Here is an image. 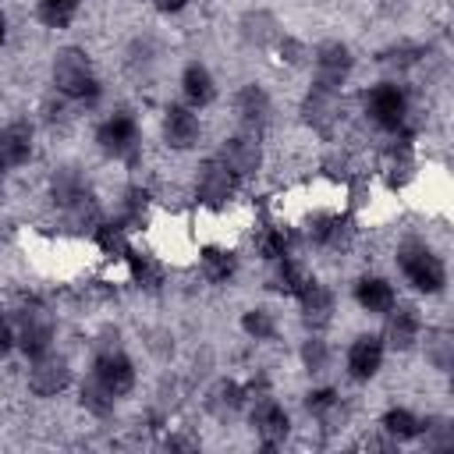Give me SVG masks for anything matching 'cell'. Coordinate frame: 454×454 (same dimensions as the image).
<instances>
[{
  "instance_id": "f546056e",
  "label": "cell",
  "mask_w": 454,
  "mask_h": 454,
  "mask_svg": "<svg viewBox=\"0 0 454 454\" xmlns=\"http://www.w3.org/2000/svg\"><path fill=\"white\" fill-rule=\"evenodd\" d=\"M238 326H241V333H245L248 340H255V344H266V340H273V337L280 333V323H277V316H273L266 305L245 309Z\"/></svg>"
},
{
  "instance_id": "8fae6325",
  "label": "cell",
  "mask_w": 454,
  "mask_h": 454,
  "mask_svg": "<svg viewBox=\"0 0 454 454\" xmlns=\"http://www.w3.org/2000/svg\"><path fill=\"white\" fill-rule=\"evenodd\" d=\"M160 138L170 153H192L202 142L199 110H192L188 103H167L160 114Z\"/></svg>"
},
{
  "instance_id": "603a6c76",
  "label": "cell",
  "mask_w": 454,
  "mask_h": 454,
  "mask_svg": "<svg viewBox=\"0 0 454 454\" xmlns=\"http://www.w3.org/2000/svg\"><path fill=\"white\" fill-rule=\"evenodd\" d=\"M238 270H241V262H238L234 248H223V245H202L199 248V273L206 284L223 287L238 277Z\"/></svg>"
},
{
  "instance_id": "9a60e30c",
  "label": "cell",
  "mask_w": 454,
  "mask_h": 454,
  "mask_svg": "<svg viewBox=\"0 0 454 454\" xmlns=\"http://www.w3.org/2000/svg\"><path fill=\"white\" fill-rule=\"evenodd\" d=\"M216 156L245 181V177H252V174H259L262 170V142H259V131H248V128H241V131H234V135H227L223 142H220V149H216Z\"/></svg>"
},
{
  "instance_id": "ba28073f",
  "label": "cell",
  "mask_w": 454,
  "mask_h": 454,
  "mask_svg": "<svg viewBox=\"0 0 454 454\" xmlns=\"http://www.w3.org/2000/svg\"><path fill=\"white\" fill-rule=\"evenodd\" d=\"M238 188H241V177H238L220 156H206V160L195 167L192 192H195V202H199L202 209H213V213L227 209V206L234 202Z\"/></svg>"
},
{
  "instance_id": "ab89813d",
  "label": "cell",
  "mask_w": 454,
  "mask_h": 454,
  "mask_svg": "<svg viewBox=\"0 0 454 454\" xmlns=\"http://www.w3.org/2000/svg\"><path fill=\"white\" fill-rule=\"evenodd\" d=\"M188 4H192V0H149V7H153L156 14H163V18H174V14H181Z\"/></svg>"
},
{
  "instance_id": "1f68e13d",
  "label": "cell",
  "mask_w": 454,
  "mask_h": 454,
  "mask_svg": "<svg viewBox=\"0 0 454 454\" xmlns=\"http://www.w3.org/2000/svg\"><path fill=\"white\" fill-rule=\"evenodd\" d=\"M124 262H128V273H131V280H135L138 287L156 291V287L163 284V266H160L153 255H145V252H138V248H128Z\"/></svg>"
},
{
  "instance_id": "83f0119b",
  "label": "cell",
  "mask_w": 454,
  "mask_h": 454,
  "mask_svg": "<svg viewBox=\"0 0 454 454\" xmlns=\"http://www.w3.org/2000/svg\"><path fill=\"white\" fill-rule=\"evenodd\" d=\"M422 351H426V362L436 369V372H450L454 365V333L447 326H433V330H422Z\"/></svg>"
},
{
  "instance_id": "60d3db41",
  "label": "cell",
  "mask_w": 454,
  "mask_h": 454,
  "mask_svg": "<svg viewBox=\"0 0 454 454\" xmlns=\"http://www.w3.org/2000/svg\"><path fill=\"white\" fill-rule=\"evenodd\" d=\"M7 35H11V18H7V11L0 7V50L7 46Z\"/></svg>"
},
{
  "instance_id": "7c38bea8",
  "label": "cell",
  "mask_w": 454,
  "mask_h": 454,
  "mask_svg": "<svg viewBox=\"0 0 454 454\" xmlns=\"http://www.w3.org/2000/svg\"><path fill=\"white\" fill-rule=\"evenodd\" d=\"M422 330H426V319H422V312H419V305H411V301H394L390 305V312H383V344H387V351H411V348H419V340H422Z\"/></svg>"
},
{
  "instance_id": "4fadbf2b",
  "label": "cell",
  "mask_w": 454,
  "mask_h": 454,
  "mask_svg": "<svg viewBox=\"0 0 454 454\" xmlns=\"http://www.w3.org/2000/svg\"><path fill=\"white\" fill-rule=\"evenodd\" d=\"M387 344L380 333H355L344 348V372L351 383H372L383 372Z\"/></svg>"
},
{
  "instance_id": "8d00e7d4",
  "label": "cell",
  "mask_w": 454,
  "mask_h": 454,
  "mask_svg": "<svg viewBox=\"0 0 454 454\" xmlns=\"http://www.w3.org/2000/svg\"><path fill=\"white\" fill-rule=\"evenodd\" d=\"M419 440H422L429 450H450V447H454V426H450V419H447V415H429V419H422Z\"/></svg>"
},
{
  "instance_id": "d4e9b609",
  "label": "cell",
  "mask_w": 454,
  "mask_h": 454,
  "mask_svg": "<svg viewBox=\"0 0 454 454\" xmlns=\"http://www.w3.org/2000/svg\"><path fill=\"white\" fill-rule=\"evenodd\" d=\"M380 433H383L390 443H415L419 433H422V415H415V411L404 408V404H390V408L380 415Z\"/></svg>"
},
{
  "instance_id": "6da1fadb",
  "label": "cell",
  "mask_w": 454,
  "mask_h": 454,
  "mask_svg": "<svg viewBox=\"0 0 454 454\" xmlns=\"http://www.w3.org/2000/svg\"><path fill=\"white\" fill-rule=\"evenodd\" d=\"M50 85L57 96H64L71 106L92 110L103 99V82L96 74L92 57L82 46H60L50 60Z\"/></svg>"
},
{
  "instance_id": "cb8c5ba5",
  "label": "cell",
  "mask_w": 454,
  "mask_h": 454,
  "mask_svg": "<svg viewBox=\"0 0 454 454\" xmlns=\"http://www.w3.org/2000/svg\"><path fill=\"white\" fill-rule=\"evenodd\" d=\"M309 280H312V273L294 255H280V259L270 262V287L277 294H284V298H298Z\"/></svg>"
},
{
  "instance_id": "30bf717a",
  "label": "cell",
  "mask_w": 454,
  "mask_h": 454,
  "mask_svg": "<svg viewBox=\"0 0 454 454\" xmlns=\"http://www.w3.org/2000/svg\"><path fill=\"white\" fill-rule=\"evenodd\" d=\"M248 426L255 429V436H259V443L262 447H280L287 436H291V411L270 394V390H262V394H255V397H248Z\"/></svg>"
},
{
  "instance_id": "484cf974",
  "label": "cell",
  "mask_w": 454,
  "mask_h": 454,
  "mask_svg": "<svg viewBox=\"0 0 454 454\" xmlns=\"http://www.w3.org/2000/svg\"><path fill=\"white\" fill-rule=\"evenodd\" d=\"M344 216L333 213V209H316L305 216V238L316 245V248H340V238H344Z\"/></svg>"
},
{
  "instance_id": "52a82bcc",
  "label": "cell",
  "mask_w": 454,
  "mask_h": 454,
  "mask_svg": "<svg viewBox=\"0 0 454 454\" xmlns=\"http://www.w3.org/2000/svg\"><path fill=\"white\" fill-rule=\"evenodd\" d=\"M309 67H312V85L326 92H344L355 71V53L344 39H323L309 50Z\"/></svg>"
},
{
  "instance_id": "e575fe53",
  "label": "cell",
  "mask_w": 454,
  "mask_h": 454,
  "mask_svg": "<svg viewBox=\"0 0 454 454\" xmlns=\"http://www.w3.org/2000/svg\"><path fill=\"white\" fill-rule=\"evenodd\" d=\"M301 404H305V411H309L316 422H330V419L340 411V394H337L333 387H312Z\"/></svg>"
},
{
  "instance_id": "5bb4252c",
  "label": "cell",
  "mask_w": 454,
  "mask_h": 454,
  "mask_svg": "<svg viewBox=\"0 0 454 454\" xmlns=\"http://www.w3.org/2000/svg\"><path fill=\"white\" fill-rule=\"evenodd\" d=\"M25 383L35 397H57L71 387V362L60 355V351H43L35 358H28V372H25Z\"/></svg>"
},
{
  "instance_id": "836d02e7",
  "label": "cell",
  "mask_w": 454,
  "mask_h": 454,
  "mask_svg": "<svg viewBox=\"0 0 454 454\" xmlns=\"http://www.w3.org/2000/svg\"><path fill=\"white\" fill-rule=\"evenodd\" d=\"M82 0H35V18L46 28H67L78 14Z\"/></svg>"
},
{
  "instance_id": "3957f363",
  "label": "cell",
  "mask_w": 454,
  "mask_h": 454,
  "mask_svg": "<svg viewBox=\"0 0 454 454\" xmlns=\"http://www.w3.org/2000/svg\"><path fill=\"white\" fill-rule=\"evenodd\" d=\"M394 262L401 270V277L408 280V287L415 294H426V298H436L447 291V262L443 255L422 241V238H404L394 252Z\"/></svg>"
},
{
  "instance_id": "8992f818",
  "label": "cell",
  "mask_w": 454,
  "mask_h": 454,
  "mask_svg": "<svg viewBox=\"0 0 454 454\" xmlns=\"http://www.w3.org/2000/svg\"><path fill=\"white\" fill-rule=\"evenodd\" d=\"M92 142L96 149L106 156V160H117V163H135L138 153H142V124L131 110H114L106 114L96 131H92Z\"/></svg>"
},
{
  "instance_id": "44dd1931",
  "label": "cell",
  "mask_w": 454,
  "mask_h": 454,
  "mask_svg": "<svg viewBox=\"0 0 454 454\" xmlns=\"http://www.w3.org/2000/svg\"><path fill=\"white\" fill-rule=\"evenodd\" d=\"M238 35H241V43H248V46H255V50H270L284 32H280V21L273 18V11H266V7H252V11L241 14V21H238Z\"/></svg>"
},
{
  "instance_id": "4dcf8cb0",
  "label": "cell",
  "mask_w": 454,
  "mask_h": 454,
  "mask_svg": "<svg viewBox=\"0 0 454 454\" xmlns=\"http://www.w3.org/2000/svg\"><path fill=\"white\" fill-rule=\"evenodd\" d=\"M298 362L309 376H323L330 369V344L326 337H319V330H309V337L298 348Z\"/></svg>"
},
{
  "instance_id": "ffe728a7",
  "label": "cell",
  "mask_w": 454,
  "mask_h": 454,
  "mask_svg": "<svg viewBox=\"0 0 454 454\" xmlns=\"http://www.w3.org/2000/svg\"><path fill=\"white\" fill-rule=\"evenodd\" d=\"M177 85H181V103H188L192 110L213 106V103H216V92H220L213 71H209L202 60H188V64L181 67Z\"/></svg>"
},
{
  "instance_id": "277c9868",
  "label": "cell",
  "mask_w": 454,
  "mask_h": 454,
  "mask_svg": "<svg viewBox=\"0 0 454 454\" xmlns=\"http://www.w3.org/2000/svg\"><path fill=\"white\" fill-rule=\"evenodd\" d=\"M362 114L383 135H408L411 92L397 78H383V82L369 85V92L362 96Z\"/></svg>"
},
{
  "instance_id": "9c48e42d",
  "label": "cell",
  "mask_w": 454,
  "mask_h": 454,
  "mask_svg": "<svg viewBox=\"0 0 454 454\" xmlns=\"http://www.w3.org/2000/svg\"><path fill=\"white\" fill-rule=\"evenodd\" d=\"M89 376H92L103 390H110L117 401L128 397V394L135 390V383H138V369H135L131 355H128L124 348H117V344H103V348L92 355Z\"/></svg>"
},
{
  "instance_id": "7402d4cb",
  "label": "cell",
  "mask_w": 454,
  "mask_h": 454,
  "mask_svg": "<svg viewBox=\"0 0 454 454\" xmlns=\"http://www.w3.org/2000/svg\"><path fill=\"white\" fill-rule=\"evenodd\" d=\"M337 110H340V96H337V92H326V89L309 85V92H305V99H301V121H305L312 131L326 135V131L337 124Z\"/></svg>"
},
{
  "instance_id": "f1b7e54d",
  "label": "cell",
  "mask_w": 454,
  "mask_h": 454,
  "mask_svg": "<svg viewBox=\"0 0 454 454\" xmlns=\"http://www.w3.org/2000/svg\"><path fill=\"white\" fill-rule=\"evenodd\" d=\"M145 216H149V192L138 188V184L124 188V195H121V202L114 209V220L121 227H128V231H138L145 223Z\"/></svg>"
},
{
  "instance_id": "ac0fdd59",
  "label": "cell",
  "mask_w": 454,
  "mask_h": 454,
  "mask_svg": "<svg viewBox=\"0 0 454 454\" xmlns=\"http://www.w3.org/2000/svg\"><path fill=\"white\" fill-rule=\"evenodd\" d=\"M351 298H355V305H358L365 316H383V312H390V305L397 301V287H394V280L383 277V273H362V277L355 280V287H351Z\"/></svg>"
},
{
  "instance_id": "74e56055",
  "label": "cell",
  "mask_w": 454,
  "mask_h": 454,
  "mask_svg": "<svg viewBox=\"0 0 454 454\" xmlns=\"http://www.w3.org/2000/svg\"><path fill=\"white\" fill-rule=\"evenodd\" d=\"M273 50H277V53H280V60H284V64H291V67L305 64V57H309L305 43H298V39H291V35H280V39L273 43Z\"/></svg>"
},
{
  "instance_id": "7a4b0ae2",
  "label": "cell",
  "mask_w": 454,
  "mask_h": 454,
  "mask_svg": "<svg viewBox=\"0 0 454 454\" xmlns=\"http://www.w3.org/2000/svg\"><path fill=\"white\" fill-rule=\"evenodd\" d=\"M50 199H53L57 213L67 220V227H74V231H89L92 234V227L103 220V209L96 202L92 184L71 163L67 167H57L50 174Z\"/></svg>"
},
{
  "instance_id": "5b68a950",
  "label": "cell",
  "mask_w": 454,
  "mask_h": 454,
  "mask_svg": "<svg viewBox=\"0 0 454 454\" xmlns=\"http://www.w3.org/2000/svg\"><path fill=\"white\" fill-rule=\"evenodd\" d=\"M7 312H11V326H14V348L25 358H35V355L53 348L57 319H53V312H50V305L43 298H35V294L18 298Z\"/></svg>"
},
{
  "instance_id": "2e32d148",
  "label": "cell",
  "mask_w": 454,
  "mask_h": 454,
  "mask_svg": "<svg viewBox=\"0 0 454 454\" xmlns=\"http://www.w3.org/2000/svg\"><path fill=\"white\" fill-rule=\"evenodd\" d=\"M35 156V128L32 121H7L0 128V174L21 170Z\"/></svg>"
},
{
  "instance_id": "e0dca14e",
  "label": "cell",
  "mask_w": 454,
  "mask_h": 454,
  "mask_svg": "<svg viewBox=\"0 0 454 454\" xmlns=\"http://www.w3.org/2000/svg\"><path fill=\"white\" fill-rule=\"evenodd\" d=\"M234 117H238L241 128L262 135V128H266L270 117H273V99H270V92H266L259 82H245V85L234 92Z\"/></svg>"
},
{
  "instance_id": "d590c367",
  "label": "cell",
  "mask_w": 454,
  "mask_h": 454,
  "mask_svg": "<svg viewBox=\"0 0 454 454\" xmlns=\"http://www.w3.org/2000/svg\"><path fill=\"white\" fill-rule=\"evenodd\" d=\"M255 248H259V255H262L266 262H273V259H280V255H291V234H287V227L266 223V227L259 231Z\"/></svg>"
},
{
  "instance_id": "f35d334b",
  "label": "cell",
  "mask_w": 454,
  "mask_h": 454,
  "mask_svg": "<svg viewBox=\"0 0 454 454\" xmlns=\"http://www.w3.org/2000/svg\"><path fill=\"white\" fill-rule=\"evenodd\" d=\"M14 351V326H11V312L0 305V362Z\"/></svg>"
},
{
  "instance_id": "4316f807",
  "label": "cell",
  "mask_w": 454,
  "mask_h": 454,
  "mask_svg": "<svg viewBox=\"0 0 454 454\" xmlns=\"http://www.w3.org/2000/svg\"><path fill=\"white\" fill-rule=\"evenodd\" d=\"M248 404V394H245V383H238V380H216L213 387H209V394H206V411L209 415H216V419H231V415H238L241 408Z\"/></svg>"
},
{
  "instance_id": "d6a6232c",
  "label": "cell",
  "mask_w": 454,
  "mask_h": 454,
  "mask_svg": "<svg viewBox=\"0 0 454 454\" xmlns=\"http://www.w3.org/2000/svg\"><path fill=\"white\" fill-rule=\"evenodd\" d=\"M78 404H82V411H89L92 419H110L114 415V408H117V397L110 394V390H103L92 376L78 387Z\"/></svg>"
},
{
  "instance_id": "d6986e66",
  "label": "cell",
  "mask_w": 454,
  "mask_h": 454,
  "mask_svg": "<svg viewBox=\"0 0 454 454\" xmlns=\"http://www.w3.org/2000/svg\"><path fill=\"white\" fill-rule=\"evenodd\" d=\"M294 301H298V309H301V323H305L309 330H323V326H330L333 309H337V294H333L330 284H323L319 277H312V280L305 284V291H301Z\"/></svg>"
}]
</instances>
